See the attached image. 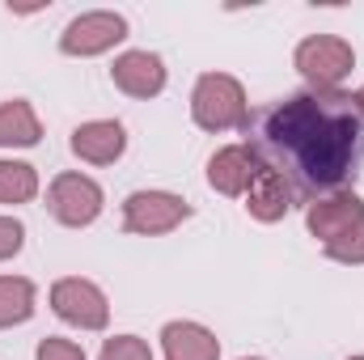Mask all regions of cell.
I'll use <instances>...</instances> for the list:
<instances>
[{
    "instance_id": "obj_15",
    "label": "cell",
    "mask_w": 364,
    "mask_h": 360,
    "mask_svg": "<svg viewBox=\"0 0 364 360\" xmlns=\"http://www.w3.org/2000/svg\"><path fill=\"white\" fill-rule=\"evenodd\" d=\"M34 305H38L34 280H26V275H0V331L30 322Z\"/></svg>"
},
{
    "instance_id": "obj_23",
    "label": "cell",
    "mask_w": 364,
    "mask_h": 360,
    "mask_svg": "<svg viewBox=\"0 0 364 360\" xmlns=\"http://www.w3.org/2000/svg\"><path fill=\"white\" fill-rule=\"evenodd\" d=\"M348 360H364V352H360V356H348Z\"/></svg>"
},
{
    "instance_id": "obj_8",
    "label": "cell",
    "mask_w": 364,
    "mask_h": 360,
    "mask_svg": "<svg viewBox=\"0 0 364 360\" xmlns=\"http://www.w3.org/2000/svg\"><path fill=\"white\" fill-rule=\"evenodd\" d=\"M364 221V199L356 191H331V195H318V199H309V208H305V229L322 242V246H331L335 238H343L348 229H356Z\"/></svg>"
},
{
    "instance_id": "obj_12",
    "label": "cell",
    "mask_w": 364,
    "mask_h": 360,
    "mask_svg": "<svg viewBox=\"0 0 364 360\" xmlns=\"http://www.w3.org/2000/svg\"><path fill=\"white\" fill-rule=\"evenodd\" d=\"M292 203H296V191L288 186L284 174H275L272 166L263 162L259 179L250 182V191H246V212L255 221H263V225H275V221H284L292 212Z\"/></svg>"
},
{
    "instance_id": "obj_7",
    "label": "cell",
    "mask_w": 364,
    "mask_h": 360,
    "mask_svg": "<svg viewBox=\"0 0 364 360\" xmlns=\"http://www.w3.org/2000/svg\"><path fill=\"white\" fill-rule=\"evenodd\" d=\"M51 309H55V318H64L68 327H77V331H106V322H110V301H106V292L85 280V275H64V280H55L51 284Z\"/></svg>"
},
{
    "instance_id": "obj_21",
    "label": "cell",
    "mask_w": 364,
    "mask_h": 360,
    "mask_svg": "<svg viewBox=\"0 0 364 360\" xmlns=\"http://www.w3.org/2000/svg\"><path fill=\"white\" fill-rule=\"evenodd\" d=\"M352 106H356V115H360V119H364V85H360V90H356V93H352Z\"/></svg>"
},
{
    "instance_id": "obj_16",
    "label": "cell",
    "mask_w": 364,
    "mask_h": 360,
    "mask_svg": "<svg viewBox=\"0 0 364 360\" xmlns=\"http://www.w3.org/2000/svg\"><path fill=\"white\" fill-rule=\"evenodd\" d=\"M34 195H38V170L30 162L0 157V203L17 208V203H30Z\"/></svg>"
},
{
    "instance_id": "obj_3",
    "label": "cell",
    "mask_w": 364,
    "mask_h": 360,
    "mask_svg": "<svg viewBox=\"0 0 364 360\" xmlns=\"http://www.w3.org/2000/svg\"><path fill=\"white\" fill-rule=\"evenodd\" d=\"M292 64L296 73L309 81V90H322V93H335L356 68V51L348 38L339 34H309L296 43L292 51Z\"/></svg>"
},
{
    "instance_id": "obj_22",
    "label": "cell",
    "mask_w": 364,
    "mask_h": 360,
    "mask_svg": "<svg viewBox=\"0 0 364 360\" xmlns=\"http://www.w3.org/2000/svg\"><path fill=\"white\" fill-rule=\"evenodd\" d=\"M242 360H263V356H242Z\"/></svg>"
},
{
    "instance_id": "obj_14",
    "label": "cell",
    "mask_w": 364,
    "mask_h": 360,
    "mask_svg": "<svg viewBox=\"0 0 364 360\" xmlns=\"http://www.w3.org/2000/svg\"><path fill=\"white\" fill-rule=\"evenodd\" d=\"M38 140H43L38 110L26 97L0 102V149H34Z\"/></svg>"
},
{
    "instance_id": "obj_11",
    "label": "cell",
    "mask_w": 364,
    "mask_h": 360,
    "mask_svg": "<svg viewBox=\"0 0 364 360\" xmlns=\"http://www.w3.org/2000/svg\"><path fill=\"white\" fill-rule=\"evenodd\" d=\"M68 149L90 166H114L127 153V127L119 119H90L73 132Z\"/></svg>"
},
{
    "instance_id": "obj_6",
    "label": "cell",
    "mask_w": 364,
    "mask_h": 360,
    "mask_svg": "<svg viewBox=\"0 0 364 360\" xmlns=\"http://www.w3.org/2000/svg\"><path fill=\"white\" fill-rule=\"evenodd\" d=\"M102 208H106V195H102V186L90 174L68 170V174H55L51 186H47V212L64 229H85V225H93L102 216Z\"/></svg>"
},
{
    "instance_id": "obj_17",
    "label": "cell",
    "mask_w": 364,
    "mask_h": 360,
    "mask_svg": "<svg viewBox=\"0 0 364 360\" xmlns=\"http://www.w3.org/2000/svg\"><path fill=\"white\" fill-rule=\"evenodd\" d=\"M331 263H343V268H364V221L356 229H348L343 238H335L331 246H322Z\"/></svg>"
},
{
    "instance_id": "obj_1",
    "label": "cell",
    "mask_w": 364,
    "mask_h": 360,
    "mask_svg": "<svg viewBox=\"0 0 364 360\" xmlns=\"http://www.w3.org/2000/svg\"><path fill=\"white\" fill-rule=\"evenodd\" d=\"M255 149L296 195L318 199L343 191L352 179L364 149V119L352 106V93L305 90L263 115Z\"/></svg>"
},
{
    "instance_id": "obj_18",
    "label": "cell",
    "mask_w": 364,
    "mask_h": 360,
    "mask_svg": "<svg viewBox=\"0 0 364 360\" xmlns=\"http://www.w3.org/2000/svg\"><path fill=\"white\" fill-rule=\"evenodd\" d=\"M97 360H153V348L140 339V335H110L102 344Z\"/></svg>"
},
{
    "instance_id": "obj_4",
    "label": "cell",
    "mask_w": 364,
    "mask_h": 360,
    "mask_svg": "<svg viewBox=\"0 0 364 360\" xmlns=\"http://www.w3.org/2000/svg\"><path fill=\"white\" fill-rule=\"evenodd\" d=\"M182 221H191V203L174 191H132L123 199V229L136 238H161L174 233Z\"/></svg>"
},
{
    "instance_id": "obj_19",
    "label": "cell",
    "mask_w": 364,
    "mask_h": 360,
    "mask_svg": "<svg viewBox=\"0 0 364 360\" xmlns=\"http://www.w3.org/2000/svg\"><path fill=\"white\" fill-rule=\"evenodd\" d=\"M21 246H26V225L17 216H0V263L21 255Z\"/></svg>"
},
{
    "instance_id": "obj_9",
    "label": "cell",
    "mask_w": 364,
    "mask_h": 360,
    "mask_svg": "<svg viewBox=\"0 0 364 360\" xmlns=\"http://www.w3.org/2000/svg\"><path fill=\"white\" fill-rule=\"evenodd\" d=\"M263 170V157L255 144H225L208 157V186L216 195H229V199H246L250 182L259 179Z\"/></svg>"
},
{
    "instance_id": "obj_10",
    "label": "cell",
    "mask_w": 364,
    "mask_h": 360,
    "mask_svg": "<svg viewBox=\"0 0 364 360\" xmlns=\"http://www.w3.org/2000/svg\"><path fill=\"white\" fill-rule=\"evenodd\" d=\"M110 81L127 97H157L166 90V60L157 51H123L110 64Z\"/></svg>"
},
{
    "instance_id": "obj_20",
    "label": "cell",
    "mask_w": 364,
    "mask_h": 360,
    "mask_svg": "<svg viewBox=\"0 0 364 360\" xmlns=\"http://www.w3.org/2000/svg\"><path fill=\"white\" fill-rule=\"evenodd\" d=\"M34 360H90V356L81 352V344H73V339H60V335H47V339L38 344Z\"/></svg>"
},
{
    "instance_id": "obj_5",
    "label": "cell",
    "mask_w": 364,
    "mask_h": 360,
    "mask_svg": "<svg viewBox=\"0 0 364 360\" xmlns=\"http://www.w3.org/2000/svg\"><path fill=\"white\" fill-rule=\"evenodd\" d=\"M127 38V17L114 13V9H90L81 17H73L60 34V51L73 55V60H93V55H106L114 51L119 43Z\"/></svg>"
},
{
    "instance_id": "obj_13",
    "label": "cell",
    "mask_w": 364,
    "mask_h": 360,
    "mask_svg": "<svg viewBox=\"0 0 364 360\" xmlns=\"http://www.w3.org/2000/svg\"><path fill=\"white\" fill-rule=\"evenodd\" d=\"M161 352L166 360H220V339L203 322L178 318L161 327Z\"/></svg>"
},
{
    "instance_id": "obj_2",
    "label": "cell",
    "mask_w": 364,
    "mask_h": 360,
    "mask_svg": "<svg viewBox=\"0 0 364 360\" xmlns=\"http://www.w3.org/2000/svg\"><path fill=\"white\" fill-rule=\"evenodd\" d=\"M191 119L203 132H242L250 123V102L237 77L203 73L191 90Z\"/></svg>"
}]
</instances>
